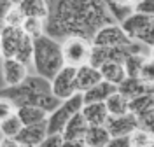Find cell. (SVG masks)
I'll list each match as a JSON object with an SVG mask.
<instances>
[{"instance_id":"32","label":"cell","mask_w":154,"mask_h":147,"mask_svg":"<svg viewBox=\"0 0 154 147\" xmlns=\"http://www.w3.org/2000/svg\"><path fill=\"white\" fill-rule=\"evenodd\" d=\"M40 147H63V135L61 133H48L42 140Z\"/></svg>"},{"instance_id":"28","label":"cell","mask_w":154,"mask_h":147,"mask_svg":"<svg viewBox=\"0 0 154 147\" xmlns=\"http://www.w3.org/2000/svg\"><path fill=\"white\" fill-rule=\"evenodd\" d=\"M23 21H25V14L21 12V9H19L18 5H12L11 11L5 14L4 23H5V25H9V26H19V28H21Z\"/></svg>"},{"instance_id":"37","label":"cell","mask_w":154,"mask_h":147,"mask_svg":"<svg viewBox=\"0 0 154 147\" xmlns=\"http://www.w3.org/2000/svg\"><path fill=\"white\" fill-rule=\"evenodd\" d=\"M11 2H12V4H14V5H18L19 2H21V0H11Z\"/></svg>"},{"instance_id":"36","label":"cell","mask_w":154,"mask_h":147,"mask_svg":"<svg viewBox=\"0 0 154 147\" xmlns=\"http://www.w3.org/2000/svg\"><path fill=\"white\" fill-rule=\"evenodd\" d=\"M114 2H117V4H121V5H133L137 0H114Z\"/></svg>"},{"instance_id":"2","label":"cell","mask_w":154,"mask_h":147,"mask_svg":"<svg viewBox=\"0 0 154 147\" xmlns=\"http://www.w3.org/2000/svg\"><path fill=\"white\" fill-rule=\"evenodd\" d=\"M32 65L35 67V74L51 81L58 74V70L65 65L61 42L58 39L46 35V33L35 37L33 39V61H32Z\"/></svg>"},{"instance_id":"35","label":"cell","mask_w":154,"mask_h":147,"mask_svg":"<svg viewBox=\"0 0 154 147\" xmlns=\"http://www.w3.org/2000/svg\"><path fill=\"white\" fill-rule=\"evenodd\" d=\"M0 147H19V144L14 137H4L0 140Z\"/></svg>"},{"instance_id":"34","label":"cell","mask_w":154,"mask_h":147,"mask_svg":"<svg viewBox=\"0 0 154 147\" xmlns=\"http://www.w3.org/2000/svg\"><path fill=\"white\" fill-rule=\"evenodd\" d=\"M14 4L11 2V0H0V30H2V26L5 25L4 23V20H5V14L11 11V7H12Z\"/></svg>"},{"instance_id":"25","label":"cell","mask_w":154,"mask_h":147,"mask_svg":"<svg viewBox=\"0 0 154 147\" xmlns=\"http://www.w3.org/2000/svg\"><path fill=\"white\" fill-rule=\"evenodd\" d=\"M16 60H19L21 63H25L26 67L32 65V61H33V39L30 37V35H23V39H21V44H19L18 51H16Z\"/></svg>"},{"instance_id":"6","label":"cell","mask_w":154,"mask_h":147,"mask_svg":"<svg viewBox=\"0 0 154 147\" xmlns=\"http://www.w3.org/2000/svg\"><path fill=\"white\" fill-rule=\"evenodd\" d=\"M75 72H77V67L67 65V63L58 70V74L51 79V91H53V95H56L60 100H67L72 95H75L77 93Z\"/></svg>"},{"instance_id":"15","label":"cell","mask_w":154,"mask_h":147,"mask_svg":"<svg viewBox=\"0 0 154 147\" xmlns=\"http://www.w3.org/2000/svg\"><path fill=\"white\" fill-rule=\"evenodd\" d=\"M117 91V86L109 82L105 79H102L100 82H96L95 86H91L89 89H86L82 93V100L84 103H91V102H105L107 98L110 96L112 93Z\"/></svg>"},{"instance_id":"27","label":"cell","mask_w":154,"mask_h":147,"mask_svg":"<svg viewBox=\"0 0 154 147\" xmlns=\"http://www.w3.org/2000/svg\"><path fill=\"white\" fill-rule=\"evenodd\" d=\"M21 28H23V32L26 35L35 39V37L44 33V20H40V18H25Z\"/></svg>"},{"instance_id":"39","label":"cell","mask_w":154,"mask_h":147,"mask_svg":"<svg viewBox=\"0 0 154 147\" xmlns=\"http://www.w3.org/2000/svg\"><path fill=\"white\" fill-rule=\"evenodd\" d=\"M0 58H2V42H0Z\"/></svg>"},{"instance_id":"4","label":"cell","mask_w":154,"mask_h":147,"mask_svg":"<svg viewBox=\"0 0 154 147\" xmlns=\"http://www.w3.org/2000/svg\"><path fill=\"white\" fill-rule=\"evenodd\" d=\"M82 105H84V100H82V93H79V91L70 98L63 100L53 112H49L48 121H46L48 123V133H61L65 124L68 123V119L74 114L81 112Z\"/></svg>"},{"instance_id":"3","label":"cell","mask_w":154,"mask_h":147,"mask_svg":"<svg viewBox=\"0 0 154 147\" xmlns=\"http://www.w3.org/2000/svg\"><path fill=\"white\" fill-rule=\"evenodd\" d=\"M119 25L128 33L130 39L138 40V42L145 44L147 47H152L154 46V18L152 16H147V14L135 12L133 11Z\"/></svg>"},{"instance_id":"20","label":"cell","mask_w":154,"mask_h":147,"mask_svg":"<svg viewBox=\"0 0 154 147\" xmlns=\"http://www.w3.org/2000/svg\"><path fill=\"white\" fill-rule=\"evenodd\" d=\"M100 74H102V79H105L112 84H121L126 77V70H125V65L121 61H105L102 63L100 67Z\"/></svg>"},{"instance_id":"29","label":"cell","mask_w":154,"mask_h":147,"mask_svg":"<svg viewBox=\"0 0 154 147\" xmlns=\"http://www.w3.org/2000/svg\"><path fill=\"white\" fill-rule=\"evenodd\" d=\"M137 119H138V126L144 128V130H147L149 133H152L154 135V107L149 109V110L144 112V114L137 116Z\"/></svg>"},{"instance_id":"1","label":"cell","mask_w":154,"mask_h":147,"mask_svg":"<svg viewBox=\"0 0 154 147\" xmlns=\"http://www.w3.org/2000/svg\"><path fill=\"white\" fill-rule=\"evenodd\" d=\"M44 33L53 39L84 37L91 40L102 26L116 23L105 0H49Z\"/></svg>"},{"instance_id":"24","label":"cell","mask_w":154,"mask_h":147,"mask_svg":"<svg viewBox=\"0 0 154 147\" xmlns=\"http://www.w3.org/2000/svg\"><path fill=\"white\" fill-rule=\"evenodd\" d=\"M21 128H23V123H21V119L16 112L9 114L7 118H4L0 121V133L4 137H16L21 131Z\"/></svg>"},{"instance_id":"12","label":"cell","mask_w":154,"mask_h":147,"mask_svg":"<svg viewBox=\"0 0 154 147\" xmlns=\"http://www.w3.org/2000/svg\"><path fill=\"white\" fill-rule=\"evenodd\" d=\"M2 75L5 81V86H14L26 79L28 67L16 58H4L2 60Z\"/></svg>"},{"instance_id":"41","label":"cell","mask_w":154,"mask_h":147,"mask_svg":"<svg viewBox=\"0 0 154 147\" xmlns=\"http://www.w3.org/2000/svg\"><path fill=\"white\" fill-rule=\"evenodd\" d=\"M48 2H49V0H48Z\"/></svg>"},{"instance_id":"13","label":"cell","mask_w":154,"mask_h":147,"mask_svg":"<svg viewBox=\"0 0 154 147\" xmlns=\"http://www.w3.org/2000/svg\"><path fill=\"white\" fill-rule=\"evenodd\" d=\"M102 81V74L100 69L91 65V63H84L81 67H77L75 72V88L79 93H84L86 89H89L91 86H95L96 82Z\"/></svg>"},{"instance_id":"7","label":"cell","mask_w":154,"mask_h":147,"mask_svg":"<svg viewBox=\"0 0 154 147\" xmlns=\"http://www.w3.org/2000/svg\"><path fill=\"white\" fill-rule=\"evenodd\" d=\"M133 39L128 37L125 30L121 28V25L117 23H110L105 25L95 33V37L91 39L93 46H100V47H116V46H128L131 44Z\"/></svg>"},{"instance_id":"30","label":"cell","mask_w":154,"mask_h":147,"mask_svg":"<svg viewBox=\"0 0 154 147\" xmlns=\"http://www.w3.org/2000/svg\"><path fill=\"white\" fill-rule=\"evenodd\" d=\"M140 79H144L145 82H149V84H154V58L151 56H147V60L144 61V65H142V70H140Z\"/></svg>"},{"instance_id":"10","label":"cell","mask_w":154,"mask_h":147,"mask_svg":"<svg viewBox=\"0 0 154 147\" xmlns=\"http://www.w3.org/2000/svg\"><path fill=\"white\" fill-rule=\"evenodd\" d=\"M25 32L19 26L4 25L0 30V42H2V58H14Z\"/></svg>"},{"instance_id":"33","label":"cell","mask_w":154,"mask_h":147,"mask_svg":"<svg viewBox=\"0 0 154 147\" xmlns=\"http://www.w3.org/2000/svg\"><path fill=\"white\" fill-rule=\"evenodd\" d=\"M107 147H130V135H121V137H110Z\"/></svg>"},{"instance_id":"5","label":"cell","mask_w":154,"mask_h":147,"mask_svg":"<svg viewBox=\"0 0 154 147\" xmlns=\"http://www.w3.org/2000/svg\"><path fill=\"white\" fill-rule=\"evenodd\" d=\"M91 40L84 39V37H65L61 42V49H63V58L67 65H74V67H81L84 63H89V56H91Z\"/></svg>"},{"instance_id":"21","label":"cell","mask_w":154,"mask_h":147,"mask_svg":"<svg viewBox=\"0 0 154 147\" xmlns=\"http://www.w3.org/2000/svg\"><path fill=\"white\" fill-rule=\"evenodd\" d=\"M105 105L110 116H121V114L130 112V98L119 91H116L105 100Z\"/></svg>"},{"instance_id":"19","label":"cell","mask_w":154,"mask_h":147,"mask_svg":"<svg viewBox=\"0 0 154 147\" xmlns=\"http://www.w3.org/2000/svg\"><path fill=\"white\" fill-rule=\"evenodd\" d=\"M18 7L25 14V18H40V20H46L48 12H49L48 0H21L18 4Z\"/></svg>"},{"instance_id":"26","label":"cell","mask_w":154,"mask_h":147,"mask_svg":"<svg viewBox=\"0 0 154 147\" xmlns=\"http://www.w3.org/2000/svg\"><path fill=\"white\" fill-rule=\"evenodd\" d=\"M154 145V135L144 128H135L130 133V147H149Z\"/></svg>"},{"instance_id":"11","label":"cell","mask_w":154,"mask_h":147,"mask_svg":"<svg viewBox=\"0 0 154 147\" xmlns=\"http://www.w3.org/2000/svg\"><path fill=\"white\" fill-rule=\"evenodd\" d=\"M46 137H48V123L42 121V123H35V124H25L14 138L18 140L19 145L35 147L40 145Z\"/></svg>"},{"instance_id":"22","label":"cell","mask_w":154,"mask_h":147,"mask_svg":"<svg viewBox=\"0 0 154 147\" xmlns=\"http://www.w3.org/2000/svg\"><path fill=\"white\" fill-rule=\"evenodd\" d=\"M154 107V96L152 93H144V95H138V96L130 98V112L135 116H140L147 112L149 109Z\"/></svg>"},{"instance_id":"14","label":"cell","mask_w":154,"mask_h":147,"mask_svg":"<svg viewBox=\"0 0 154 147\" xmlns=\"http://www.w3.org/2000/svg\"><path fill=\"white\" fill-rule=\"evenodd\" d=\"M117 91L128 98H133L138 95H144V93H154V84H149L140 77H128L126 75L125 81L121 84H117Z\"/></svg>"},{"instance_id":"16","label":"cell","mask_w":154,"mask_h":147,"mask_svg":"<svg viewBox=\"0 0 154 147\" xmlns=\"http://www.w3.org/2000/svg\"><path fill=\"white\" fill-rule=\"evenodd\" d=\"M82 116L86 118L88 124H105L107 118H109V110H107L105 102H91V103H84L81 109Z\"/></svg>"},{"instance_id":"8","label":"cell","mask_w":154,"mask_h":147,"mask_svg":"<svg viewBox=\"0 0 154 147\" xmlns=\"http://www.w3.org/2000/svg\"><path fill=\"white\" fill-rule=\"evenodd\" d=\"M88 121L82 116V112H77L68 119L61 135H63V145L65 147H82L84 144V135L88 131Z\"/></svg>"},{"instance_id":"17","label":"cell","mask_w":154,"mask_h":147,"mask_svg":"<svg viewBox=\"0 0 154 147\" xmlns=\"http://www.w3.org/2000/svg\"><path fill=\"white\" fill-rule=\"evenodd\" d=\"M110 140V133L105 124H89L84 135V144L88 147H107Z\"/></svg>"},{"instance_id":"38","label":"cell","mask_w":154,"mask_h":147,"mask_svg":"<svg viewBox=\"0 0 154 147\" xmlns=\"http://www.w3.org/2000/svg\"><path fill=\"white\" fill-rule=\"evenodd\" d=\"M151 58H154V46L151 47Z\"/></svg>"},{"instance_id":"18","label":"cell","mask_w":154,"mask_h":147,"mask_svg":"<svg viewBox=\"0 0 154 147\" xmlns=\"http://www.w3.org/2000/svg\"><path fill=\"white\" fill-rule=\"evenodd\" d=\"M16 114L19 116L23 126L48 121V116H49L48 110H44L42 107H37V105H19V107H16Z\"/></svg>"},{"instance_id":"40","label":"cell","mask_w":154,"mask_h":147,"mask_svg":"<svg viewBox=\"0 0 154 147\" xmlns=\"http://www.w3.org/2000/svg\"><path fill=\"white\" fill-rule=\"evenodd\" d=\"M152 96H154V93H152Z\"/></svg>"},{"instance_id":"9","label":"cell","mask_w":154,"mask_h":147,"mask_svg":"<svg viewBox=\"0 0 154 147\" xmlns=\"http://www.w3.org/2000/svg\"><path fill=\"white\" fill-rule=\"evenodd\" d=\"M105 126L110 133V137H121V135H130L135 128H138V119L135 114L126 112L121 116H110L105 121Z\"/></svg>"},{"instance_id":"31","label":"cell","mask_w":154,"mask_h":147,"mask_svg":"<svg viewBox=\"0 0 154 147\" xmlns=\"http://www.w3.org/2000/svg\"><path fill=\"white\" fill-rule=\"evenodd\" d=\"M133 11L154 18V0H137L133 4Z\"/></svg>"},{"instance_id":"23","label":"cell","mask_w":154,"mask_h":147,"mask_svg":"<svg viewBox=\"0 0 154 147\" xmlns=\"http://www.w3.org/2000/svg\"><path fill=\"white\" fill-rule=\"evenodd\" d=\"M145 60H147V54H145V53H133V54L126 56V60L123 61L126 75H128V77H138Z\"/></svg>"}]
</instances>
